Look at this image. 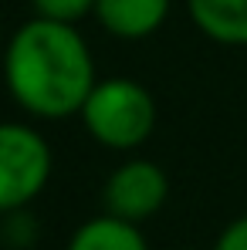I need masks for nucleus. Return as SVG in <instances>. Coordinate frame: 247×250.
I'll use <instances>...</instances> for the list:
<instances>
[{
  "label": "nucleus",
  "mask_w": 247,
  "mask_h": 250,
  "mask_svg": "<svg viewBox=\"0 0 247 250\" xmlns=\"http://www.w3.org/2000/svg\"><path fill=\"white\" fill-rule=\"evenodd\" d=\"M10 98L34 119H68L82 112L95 88V61L75 24L34 17L14 31L3 54Z\"/></svg>",
  "instance_id": "f257e3e1"
},
{
  "label": "nucleus",
  "mask_w": 247,
  "mask_h": 250,
  "mask_svg": "<svg viewBox=\"0 0 247 250\" xmlns=\"http://www.w3.org/2000/svg\"><path fill=\"white\" fill-rule=\"evenodd\" d=\"M82 122L88 135L105 149H139L156 128V98L149 88L132 78L95 82L82 105Z\"/></svg>",
  "instance_id": "f03ea898"
},
{
  "label": "nucleus",
  "mask_w": 247,
  "mask_h": 250,
  "mask_svg": "<svg viewBox=\"0 0 247 250\" xmlns=\"http://www.w3.org/2000/svg\"><path fill=\"white\" fill-rule=\"evenodd\" d=\"M51 179V149L31 125L0 122V213H17L38 200Z\"/></svg>",
  "instance_id": "7ed1b4c3"
},
{
  "label": "nucleus",
  "mask_w": 247,
  "mask_h": 250,
  "mask_svg": "<svg viewBox=\"0 0 247 250\" xmlns=\"http://www.w3.org/2000/svg\"><path fill=\"white\" fill-rule=\"evenodd\" d=\"M169 196V179L156 163L149 159H129L125 166H119L105 189H102V200H105V213L112 216H122V220H149L153 213H159Z\"/></svg>",
  "instance_id": "20e7f679"
},
{
  "label": "nucleus",
  "mask_w": 247,
  "mask_h": 250,
  "mask_svg": "<svg viewBox=\"0 0 247 250\" xmlns=\"http://www.w3.org/2000/svg\"><path fill=\"white\" fill-rule=\"evenodd\" d=\"M173 0H95V17L102 27L125 41H142L156 34L169 17Z\"/></svg>",
  "instance_id": "39448f33"
},
{
  "label": "nucleus",
  "mask_w": 247,
  "mask_h": 250,
  "mask_svg": "<svg viewBox=\"0 0 247 250\" xmlns=\"http://www.w3.org/2000/svg\"><path fill=\"white\" fill-rule=\"evenodd\" d=\"M186 10L210 41L247 47V0H186Z\"/></svg>",
  "instance_id": "423d86ee"
},
{
  "label": "nucleus",
  "mask_w": 247,
  "mask_h": 250,
  "mask_svg": "<svg viewBox=\"0 0 247 250\" xmlns=\"http://www.w3.org/2000/svg\"><path fill=\"white\" fill-rule=\"evenodd\" d=\"M68 250H149V247H146V237L139 233V227L132 220L105 213V216L85 220L71 233Z\"/></svg>",
  "instance_id": "0eeeda50"
},
{
  "label": "nucleus",
  "mask_w": 247,
  "mask_h": 250,
  "mask_svg": "<svg viewBox=\"0 0 247 250\" xmlns=\"http://www.w3.org/2000/svg\"><path fill=\"white\" fill-rule=\"evenodd\" d=\"M34 14L47 21H61V24H75L85 14H95V0H31Z\"/></svg>",
  "instance_id": "6e6552de"
},
{
  "label": "nucleus",
  "mask_w": 247,
  "mask_h": 250,
  "mask_svg": "<svg viewBox=\"0 0 247 250\" xmlns=\"http://www.w3.org/2000/svg\"><path fill=\"white\" fill-rule=\"evenodd\" d=\"M213 250H247V216L230 220V223L220 230V237H217Z\"/></svg>",
  "instance_id": "1a4fd4ad"
}]
</instances>
